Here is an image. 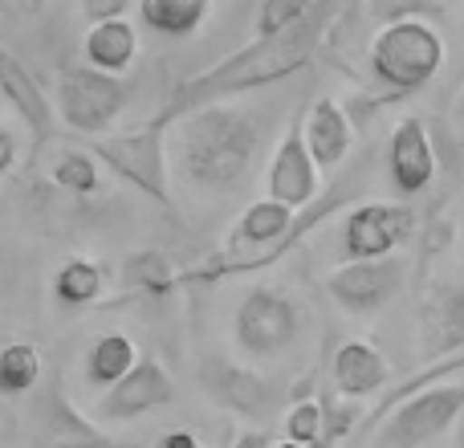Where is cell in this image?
<instances>
[{"mask_svg": "<svg viewBox=\"0 0 464 448\" xmlns=\"http://www.w3.org/2000/svg\"><path fill=\"white\" fill-rule=\"evenodd\" d=\"M411 229H416L411 209L371 200V204H359V209L346 212L343 248L351 261H383V257H395V248L411 237Z\"/></svg>", "mask_w": 464, "mask_h": 448, "instance_id": "9c48e42d", "label": "cell"}, {"mask_svg": "<svg viewBox=\"0 0 464 448\" xmlns=\"http://www.w3.org/2000/svg\"><path fill=\"white\" fill-rule=\"evenodd\" d=\"M232 448H273V444H269V436H265V433L248 428V433H240L237 441H232Z\"/></svg>", "mask_w": 464, "mask_h": 448, "instance_id": "d6a6232c", "label": "cell"}, {"mask_svg": "<svg viewBox=\"0 0 464 448\" xmlns=\"http://www.w3.org/2000/svg\"><path fill=\"white\" fill-rule=\"evenodd\" d=\"M143 359L139 355V346L130 343L127 335H102V338H94V346L86 351V379L94 387H102V392H111L114 384H122V379L135 371V363Z\"/></svg>", "mask_w": 464, "mask_h": 448, "instance_id": "44dd1931", "label": "cell"}, {"mask_svg": "<svg viewBox=\"0 0 464 448\" xmlns=\"http://www.w3.org/2000/svg\"><path fill=\"white\" fill-rule=\"evenodd\" d=\"M13 163H16V139H13V131L0 127V176H5Z\"/></svg>", "mask_w": 464, "mask_h": 448, "instance_id": "1f68e13d", "label": "cell"}, {"mask_svg": "<svg viewBox=\"0 0 464 448\" xmlns=\"http://www.w3.org/2000/svg\"><path fill=\"white\" fill-rule=\"evenodd\" d=\"M265 188H269V200L285 204L294 212L310 209L318 200V163H314L310 147H305L302 119L289 122V131L281 135L269 163V176H265Z\"/></svg>", "mask_w": 464, "mask_h": 448, "instance_id": "7c38bea8", "label": "cell"}, {"mask_svg": "<svg viewBox=\"0 0 464 448\" xmlns=\"http://www.w3.org/2000/svg\"><path fill=\"white\" fill-rule=\"evenodd\" d=\"M200 384L212 404L237 412V416H261V412H269V404L277 400L269 379H261L256 371L225 359V355H208V359H204Z\"/></svg>", "mask_w": 464, "mask_h": 448, "instance_id": "9a60e30c", "label": "cell"}, {"mask_svg": "<svg viewBox=\"0 0 464 448\" xmlns=\"http://www.w3.org/2000/svg\"><path fill=\"white\" fill-rule=\"evenodd\" d=\"M122 289L143 297H168L179 289V269L171 265L168 253L143 248V253H130L122 261Z\"/></svg>", "mask_w": 464, "mask_h": 448, "instance_id": "7402d4cb", "label": "cell"}, {"mask_svg": "<svg viewBox=\"0 0 464 448\" xmlns=\"http://www.w3.org/2000/svg\"><path fill=\"white\" fill-rule=\"evenodd\" d=\"M171 400H176V379H171V371L163 367L160 359L143 355L122 384H114L111 392L98 395L94 420L98 424H127V420H139L155 408H168Z\"/></svg>", "mask_w": 464, "mask_h": 448, "instance_id": "30bf717a", "label": "cell"}, {"mask_svg": "<svg viewBox=\"0 0 464 448\" xmlns=\"http://www.w3.org/2000/svg\"><path fill=\"white\" fill-rule=\"evenodd\" d=\"M0 94L8 98V106H13V111L21 114V122L29 127L33 155H37L41 147L53 139L57 111H53V98H45V90H41L37 78L29 73V65H24L5 41H0Z\"/></svg>", "mask_w": 464, "mask_h": 448, "instance_id": "4fadbf2b", "label": "cell"}, {"mask_svg": "<svg viewBox=\"0 0 464 448\" xmlns=\"http://www.w3.org/2000/svg\"><path fill=\"white\" fill-rule=\"evenodd\" d=\"M130 102V90L122 78L90 65H65L57 73V94H53V111L73 135H90L102 139L114 122L122 119Z\"/></svg>", "mask_w": 464, "mask_h": 448, "instance_id": "5b68a950", "label": "cell"}, {"mask_svg": "<svg viewBox=\"0 0 464 448\" xmlns=\"http://www.w3.org/2000/svg\"><path fill=\"white\" fill-rule=\"evenodd\" d=\"M102 265L90 257H70L62 261V269L53 273V297L62 306H94L102 297Z\"/></svg>", "mask_w": 464, "mask_h": 448, "instance_id": "603a6c76", "label": "cell"}, {"mask_svg": "<svg viewBox=\"0 0 464 448\" xmlns=\"http://www.w3.org/2000/svg\"><path fill=\"white\" fill-rule=\"evenodd\" d=\"M464 416V384L432 387L411 400H403L387 420L379 424V448H424L436 436H444Z\"/></svg>", "mask_w": 464, "mask_h": 448, "instance_id": "52a82bcc", "label": "cell"}, {"mask_svg": "<svg viewBox=\"0 0 464 448\" xmlns=\"http://www.w3.org/2000/svg\"><path fill=\"white\" fill-rule=\"evenodd\" d=\"M212 16L208 0H139V21L151 33H163V37H196L204 29V21Z\"/></svg>", "mask_w": 464, "mask_h": 448, "instance_id": "ffe728a7", "label": "cell"}, {"mask_svg": "<svg viewBox=\"0 0 464 448\" xmlns=\"http://www.w3.org/2000/svg\"><path fill=\"white\" fill-rule=\"evenodd\" d=\"M261 147V122L248 111L220 102L188 114L171 135V168L196 192H228L253 168Z\"/></svg>", "mask_w": 464, "mask_h": 448, "instance_id": "7a4b0ae2", "label": "cell"}, {"mask_svg": "<svg viewBox=\"0 0 464 448\" xmlns=\"http://www.w3.org/2000/svg\"><path fill=\"white\" fill-rule=\"evenodd\" d=\"M53 184L73 196H86L98 188V160L90 151H65L53 163Z\"/></svg>", "mask_w": 464, "mask_h": 448, "instance_id": "484cf974", "label": "cell"}, {"mask_svg": "<svg viewBox=\"0 0 464 448\" xmlns=\"http://www.w3.org/2000/svg\"><path fill=\"white\" fill-rule=\"evenodd\" d=\"M464 371V351L457 355H449V359H436V363H428L424 371H416L411 379H403L395 392H387L383 400H379V408L371 412V424H383L387 420V412H395L403 400H411V395H420V392H432V387H449V379L452 375H460Z\"/></svg>", "mask_w": 464, "mask_h": 448, "instance_id": "cb8c5ba5", "label": "cell"}, {"mask_svg": "<svg viewBox=\"0 0 464 448\" xmlns=\"http://www.w3.org/2000/svg\"><path fill=\"white\" fill-rule=\"evenodd\" d=\"M371 78L392 90V98L416 94L440 73L444 37L424 16H392L367 49Z\"/></svg>", "mask_w": 464, "mask_h": 448, "instance_id": "3957f363", "label": "cell"}, {"mask_svg": "<svg viewBox=\"0 0 464 448\" xmlns=\"http://www.w3.org/2000/svg\"><path fill=\"white\" fill-rule=\"evenodd\" d=\"M460 119H464V90H460Z\"/></svg>", "mask_w": 464, "mask_h": 448, "instance_id": "d590c367", "label": "cell"}, {"mask_svg": "<svg viewBox=\"0 0 464 448\" xmlns=\"http://www.w3.org/2000/svg\"><path fill=\"white\" fill-rule=\"evenodd\" d=\"M302 131H305V147H310L318 168H338V163L351 155L354 127H351V114H346L334 98H318V102L302 114Z\"/></svg>", "mask_w": 464, "mask_h": 448, "instance_id": "ac0fdd59", "label": "cell"}, {"mask_svg": "<svg viewBox=\"0 0 464 448\" xmlns=\"http://www.w3.org/2000/svg\"><path fill=\"white\" fill-rule=\"evenodd\" d=\"M457 448H464V420H460V436H457Z\"/></svg>", "mask_w": 464, "mask_h": 448, "instance_id": "836d02e7", "label": "cell"}, {"mask_svg": "<svg viewBox=\"0 0 464 448\" xmlns=\"http://www.w3.org/2000/svg\"><path fill=\"white\" fill-rule=\"evenodd\" d=\"M41 384V351L33 343H5L0 346V395H33Z\"/></svg>", "mask_w": 464, "mask_h": 448, "instance_id": "d4e9b609", "label": "cell"}, {"mask_svg": "<svg viewBox=\"0 0 464 448\" xmlns=\"http://www.w3.org/2000/svg\"><path fill=\"white\" fill-rule=\"evenodd\" d=\"M82 13H86L90 24H106V21H122V16H130L127 0H86Z\"/></svg>", "mask_w": 464, "mask_h": 448, "instance_id": "f546056e", "label": "cell"}, {"mask_svg": "<svg viewBox=\"0 0 464 448\" xmlns=\"http://www.w3.org/2000/svg\"><path fill=\"white\" fill-rule=\"evenodd\" d=\"M322 424H326V408H322V400H310V395H305V400H297L285 416V441L310 448L322 436Z\"/></svg>", "mask_w": 464, "mask_h": 448, "instance_id": "83f0119b", "label": "cell"}, {"mask_svg": "<svg viewBox=\"0 0 464 448\" xmlns=\"http://www.w3.org/2000/svg\"><path fill=\"white\" fill-rule=\"evenodd\" d=\"M464 351V286H432L420 302V355L428 363Z\"/></svg>", "mask_w": 464, "mask_h": 448, "instance_id": "2e32d148", "label": "cell"}, {"mask_svg": "<svg viewBox=\"0 0 464 448\" xmlns=\"http://www.w3.org/2000/svg\"><path fill=\"white\" fill-rule=\"evenodd\" d=\"M310 13H314L310 0H265V5L256 8V37H277V33H289L294 24H302Z\"/></svg>", "mask_w": 464, "mask_h": 448, "instance_id": "4316f807", "label": "cell"}, {"mask_svg": "<svg viewBox=\"0 0 464 448\" xmlns=\"http://www.w3.org/2000/svg\"><path fill=\"white\" fill-rule=\"evenodd\" d=\"M322 408H326V424H322V436L310 448H343V441L354 428V420H359V412L338 404V400H322Z\"/></svg>", "mask_w": 464, "mask_h": 448, "instance_id": "f1b7e54d", "label": "cell"}, {"mask_svg": "<svg viewBox=\"0 0 464 448\" xmlns=\"http://www.w3.org/2000/svg\"><path fill=\"white\" fill-rule=\"evenodd\" d=\"M408 265L400 257H383V261H346L326 278V294L343 306L346 314H379L395 294L403 289Z\"/></svg>", "mask_w": 464, "mask_h": 448, "instance_id": "ba28073f", "label": "cell"}, {"mask_svg": "<svg viewBox=\"0 0 464 448\" xmlns=\"http://www.w3.org/2000/svg\"><path fill=\"white\" fill-rule=\"evenodd\" d=\"M155 448H200V441L192 433H184V428H171V433H163L155 441Z\"/></svg>", "mask_w": 464, "mask_h": 448, "instance_id": "4dcf8cb0", "label": "cell"}, {"mask_svg": "<svg viewBox=\"0 0 464 448\" xmlns=\"http://www.w3.org/2000/svg\"><path fill=\"white\" fill-rule=\"evenodd\" d=\"M273 448H302V444H289V441H281V444H273Z\"/></svg>", "mask_w": 464, "mask_h": 448, "instance_id": "e575fe53", "label": "cell"}, {"mask_svg": "<svg viewBox=\"0 0 464 448\" xmlns=\"http://www.w3.org/2000/svg\"><path fill=\"white\" fill-rule=\"evenodd\" d=\"M29 448H122L119 441L90 424L70 400L62 384L33 395V444Z\"/></svg>", "mask_w": 464, "mask_h": 448, "instance_id": "8fae6325", "label": "cell"}, {"mask_svg": "<svg viewBox=\"0 0 464 448\" xmlns=\"http://www.w3.org/2000/svg\"><path fill=\"white\" fill-rule=\"evenodd\" d=\"M82 49H86L90 70H102V73H114V78H119V73L130 70V62L139 57V33H135V24H130V16L106 21V24H90Z\"/></svg>", "mask_w": 464, "mask_h": 448, "instance_id": "d6986e66", "label": "cell"}, {"mask_svg": "<svg viewBox=\"0 0 464 448\" xmlns=\"http://www.w3.org/2000/svg\"><path fill=\"white\" fill-rule=\"evenodd\" d=\"M387 171L400 196H420L432 188L440 171V155L432 147V135L420 119H403L387 139Z\"/></svg>", "mask_w": 464, "mask_h": 448, "instance_id": "5bb4252c", "label": "cell"}, {"mask_svg": "<svg viewBox=\"0 0 464 448\" xmlns=\"http://www.w3.org/2000/svg\"><path fill=\"white\" fill-rule=\"evenodd\" d=\"M334 16H338V5H314V13L305 16L302 24H294L289 33H277V37H253L245 49L228 54L225 62H217V65H208V70L192 73V78L176 82L171 98L163 102V111H155L151 119L171 131L179 119L204 111V106H220L225 98L273 86V82L305 70L310 57L318 54V45H322V37H326V29H330Z\"/></svg>", "mask_w": 464, "mask_h": 448, "instance_id": "6da1fadb", "label": "cell"}, {"mask_svg": "<svg viewBox=\"0 0 464 448\" xmlns=\"http://www.w3.org/2000/svg\"><path fill=\"white\" fill-rule=\"evenodd\" d=\"M171 147H168V127L147 119L135 131H119V135L90 139V155L102 168H111L119 180H127L135 192L147 200L171 209Z\"/></svg>", "mask_w": 464, "mask_h": 448, "instance_id": "277c9868", "label": "cell"}, {"mask_svg": "<svg viewBox=\"0 0 464 448\" xmlns=\"http://www.w3.org/2000/svg\"><path fill=\"white\" fill-rule=\"evenodd\" d=\"M330 371H334V387L343 400H367V395L383 392L387 379H392L387 355L379 346L362 343V338H351V343L338 346Z\"/></svg>", "mask_w": 464, "mask_h": 448, "instance_id": "e0dca14e", "label": "cell"}, {"mask_svg": "<svg viewBox=\"0 0 464 448\" xmlns=\"http://www.w3.org/2000/svg\"><path fill=\"white\" fill-rule=\"evenodd\" d=\"M302 330V310L289 294L269 286H256L240 297L237 314H232V335L237 346L248 359H273L281 355Z\"/></svg>", "mask_w": 464, "mask_h": 448, "instance_id": "8992f818", "label": "cell"}]
</instances>
